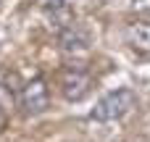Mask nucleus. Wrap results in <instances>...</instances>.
<instances>
[{"label":"nucleus","mask_w":150,"mask_h":142,"mask_svg":"<svg viewBox=\"0 0 150 142\" xmlns=\"http://www.w3.org/2000/svg\"><path fill=\"white\" fill-rule=\"evenodd\" d=\"M134 105H137V95H134L129 87H119V90L103 95V97L95 103L90 119H92V121H100V124H111V121L124 119Z\"/></svg>","instance_id":"f257e3e1"},{"label":"nucleus","mask_w":150,"mask_h":142,"mask_svg":"<svg viewBox=\"0 0 150 142\" xmlns=\"http://www.w3.org/2000/svg\"><path fill=\"white\" fill-rule=\"evenodd\" d=\"M47 103H50V90H47V82L42 76H34L21 87V108H24L26 116L45 113Z\"/></svg>","instance_id":"f03ea898"},{"label":"nucleus","mask_w":150,"mask_h":142,"mask_svg":"<svg viewBox=\"0 0 150 142\" xmlns=\"http://www.w3.org/2000/svg\"><path fill=\"white\" fill-rule=\"evenodd\" d=\"M90 87H92V79H90V74H87L84 69H79V66H66V69L61 71V95H63L66 100L79 103V100L90 92Z\"/></svg>","instance_id":"7ed1b4c3"},{"label":"nucleus","mask_w":150,"mask_h":142,"mask_svg":"<svg viewBox=\"0 0 150 142\" xmlns=\"http://www.w3.org/2000/svg\"><path fill=\"white\" fill-rule=\"evenodd\" d=\"M124 40L132 47H137L142 53H150V24L148 21H132V24H127Z\"/></svg>","instance_id":"20e7f679"},{"label":"nucleus","mask_w":150,"mask_h":142,"mask_svg":"<svg viewBox=\"0 0 150 142\" xmlns=\"http://www.w3.org/2000/svg\"><path fill=\"white\" fill-rule=\"evenodd\" d=\"M16 74L13 71H0V111L8 113L13 108V100H16Z\"/></svg>","instance_id":"39448f33"},{"label":"nucleus","mask_w":150,"mask_h":142,"mask_svg":"<svg viewBox=\"0 0 150 142\" xmlns=\"http://www.w3.org/2000/svg\"><path fill=\"white\" fill-rule=\"evenodd\" d=\"M61 45H63V50H82V47H87V34L76 26V24H69V26H63L61 29Z\"/></svg>","instance_id":"423d86ee"}]
</instances>
